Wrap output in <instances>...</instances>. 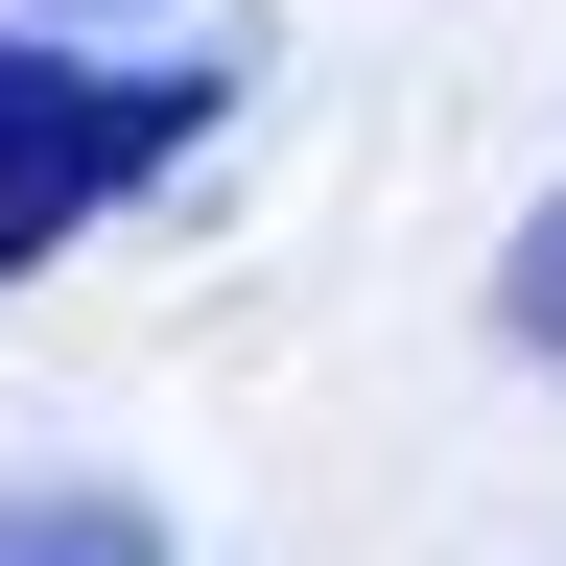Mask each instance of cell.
<instances>
[{
  "mask_svg": "<svg viewBox=\"0 0 566 566\" xmlns=\"http://www.w3.org/2000/svg\"><path fill=\"white\" fill-rule=\"evenodd\" d=\"M0 566H166V520L118 472H48V495H0Z\"/></svg>",
  "mask_w": 566,
  "mask_h": 566,
  "instance_id": "7a4b0ae2",
  "label": "cell"
},
{
  "mask_svg": "<svg viewBox=\"0 0 566 566\" xmlns=\"http://www.w3.org/2000/svg\"><path fill=\"white\" fill-rule=\"evenodd\" d=\"M212 118H237V48H48V24H0V283H48Z\"/></svg>",
  "mask_w": 566,
  "mask_h": 566,
  "instance_id": "6da1fadb",
  "label": "cell"
},
{
  "mask_svg": "<svg viewBox=\"0 0 566 566\" xmlns=\"http://www.w3.org/2000/svg\"><path fill=\"white\" fill-rule=\"evenodd\" d=\"M495 331H520V354H566V189L520 212V260H495Z\"/></svg>",
  "mask_w": 566,
  "mask_h": 566,
  "instance_id": "3957f363",
  "label": "cell"
},
{
  "mask_svg": "<svg viewBox=\"0 0 566 566\" xmlns=\"http://www.w3.org/2000/svg\"><path fill=\"white\" fill-rule=\"evenodd\" d=\"M24 24H48V48H71V24H118V0H24Z\"/></svg>",
  "mask_w": 566,
  "mask_h": 566,
  "instance_id": "277c9868",
  "label": "cell"
}]
</instances>
